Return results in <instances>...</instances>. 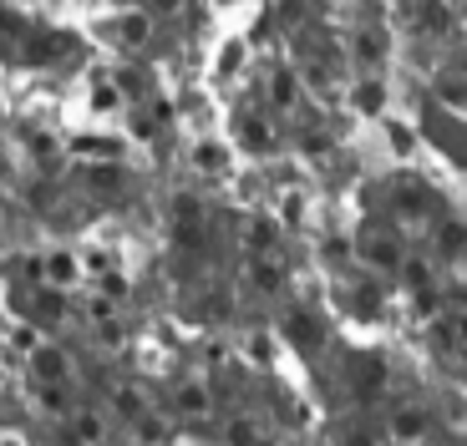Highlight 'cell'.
Segmentation results:
<instances>
[{"label": "cell", "instance_id": "20", "mask_svg": "<svg viewBox=\"0 0 467 446\" xmlns=\"http://www.w3.org/2000/svg\"><path fill=\"white\" fill-rule=\"evenodd\" d=\"M137 436H142V441H163V436H168V426H163L158 416H142V421H137Z\"/></svg>", "mask_w": 467, "mask_h": 446}, {"label": "cell", "instance_id": "27", "mask_svg": "<svg viewBox=\"0 0 467 446\" xmlns=\"http://www.w3.org/2000/svg\"><path fill=\"white\" fill-rule=\"evenodd\" d=\"M381 51H386V41H381V36H366V41H360V56H366V61H376Z\"/></svg>", "mask_w": 467, "mask_h": 446}, {"label": "cell", "instance_id": "26", "mask_svg": "<svg viewBox=\"0 0 467 446\" xmlns=\"http://www.w3.org/2000/svg\"><path fill=\"white\" fill-rule=\"evenodd\" d=\"M442 102H452V107H462V81H457V76H447V81H442Z\"/></svg>", "mask_w": 467, "mask_h": 446}, {"label": "cell", "instance_id": "10", "mask_svg": "<svg viewBox=\"0 0 467 446\" xmlns=\"http://www.w3.org/2000/svg\"><path fill=\"white\" fill-rule=\"evenodd\" d=\"M117 36L127 41V46H142V41H147V15H127Z\"/></svg>", "mask_w": 467, "mask_h": 446}, {"label": "cell", "instance_id": "33", "mask_svg": "<svg viewBox=\"0 0 467 446\" xmlns=\"http://www.w3.org/2000/svg\"><path fill=\"white\" fill-rule=\"evenodd\" d=\"M407 284L421 289V284H427V269H421V264H407Z\"/></svg>", "mask_w": 467, "mask_h": 446}, {"label": "cell", "instance_id": "13", "mask_svg": "<svg viewBox=\"0 0 467 446\" xmlns=\"http://www.w3.org/2000/svg\"><path fill=\"white\" fill-rule=\"evenodd\" d=\"M194 162L203 167V173H219V167H224V147H214V142H203L198 153H194Z\"/></svg>", "mask_w": 467, "mask_h": 446}, {"label": "cell", "instance_id": "12", "mask_svg": "<svg viewBox=\"0 0 467 446\" xmlns=\"http://www.w3.org/2000/svg\"><path fill=\"white\" fill-rule=\"evenodd\" d=\"M274 239H280V228H274L269 218H259V223H254V228H249V244H254V249H259V253H264V249H274Z\"/></svg>", "mask_w": 467, "mask_h": 446}, {"label": "cell", "instance_id": "11", "mask_svg": "<svg viewBox=\"0 0 467 446\" xmlns=\"http://www.w3.org/2000/svg\"><path fill=\"white\" fill-rule=\"evenodd\" d=\"M244 142L254 147V153H269V147H274V137H269L264 122H244Z\"/></svg>", "mask_w": 467, "mask_h": 446}, {"label": "cell", "instance_id": "28", "mask_svg": "<svg viewBox=\"0 0 467 446\" xmlns=\"http://www.w3.org/2000/svg\"><path fill=\"white\" fill-rule=\"evenodd\" d=\"M229 441H254V421H234V426H229Z\"/></svg>", "mask_w": 467, "mask_h": 446}, {"label": "cell", "instance_id": "32", "mask_svg": "<svg viewBox=\"0 0 467 446\" xmlns=\"http://www.w3.org/2000/svg\"><path fill=\"white\" fill-rule=\"evenodd\" d=\"M239 56H244V46H229V51H224V67H219V71H234V67H239Z\"/></svg>", "mask_w": 467, "mask_h": 446}, {"label": "cell", "instance_id": "1", "mask_svg": "<svg viewBox=\"0 0 467 446\" xmlns=\"http://www.w3.org/2000/svg\"><path fill=\"white\" fill-rule=\"evenodd\" d=\"M290 340H295L300 350H315V345L325 340V330H320V320H315L310 309H300V314H290Z\"/></svg>", "mask_w": 467, "mask_h": 446}, {"label": "cell", "instance_id": "29", "mask_svg": "<svg viewBox=\"0 0 467 446\" xmlns=\"http://www.w3.org/2000/svg\"><path fill=\"white\" fill-rule=\"evenodd\" d=\"M31 203H36V208H51V203H56V193H51V188H46V183H41V188H36V193H31Z\"/></svg>", "mask_w": 467, "mask_h": 446}, {"label": "cell", "instance_id": "19", "mask_svg": "<svg viewBox=\"0 0 467 446\" xmlns=\"http://www.w3.org/2000/svg\"><path fill=\"white\" fill-rule=\"evenodd\" d=\"M442 253H447V259L462 253V223H447V233H442Z\"/></svg>", "mask_w": 467, "mask_h": 446}, {"label": "cell", "instance_id": "17", "mask_svg": "<svg viewBox=\"0 0 467 446\" xmlns=\"http://www.w3.org/2000/svg\"><path fill=\"white\" fill-rule=\"evenodd\" d=\"M421 20H427V31H447V20H452V11L442 6V0H432V6L421 11Z\"/></svg>", "mask_w": 467, "mask_h": 446}, {"label": "cell", "instance_id": "5", "mask_svg": "<svg viewBox=\"0 0 467 446\" xmlns=\"http://www.w3.org/2000/svg\"><path fill=\"white\" fill-rule=\"evenodd\" d=\"M249 279H254V289H259V294H280V284H285V279H280V269H274L269 259L254 264V269H249Z\"/></svg>", "mask_w": 467, "mask_h": 446}, {"label": "cell", "instance_id": "6", "mask_svg": "<svg viewBox=\"0 0 467 446\" xmlns=\"http://www.w3.org/2000/svg\"><path fill=\"white\" fill-rule=\"evenodd\" d=\"M366 259H371V264L396 269V264H401V249H396L391 239H366Z\"/></svg>", "mask_w": 467, "mask_h": 446}, {"label": "cell", "instance_id": "14", "mask_svg": "<svg viewBox=\"0 0 467 446\" xmlns=\"http://www.w3.org/2000/svg\"><path fill=\"white\" fill-rule=\"evenodd\" d=\"M87 178H92V188H97V193H112V188L122 183V173H117V167H112V162H107V167H92V173H87Z\"/></svg>", "mask_w": 467, "mask_h": 446}, {"label": "cell", "instance_id": "9", "mask_svg": "<svg viewBox=\"0 0 467 446\" xmlns=\"http://www.w3.org/2000/svg\"><path fill=\"white\" fill-rule=\"evenodd\" d=\"M269 97H274V107H290V102H295V76H290V71H274Z\"/></svg>", "mask_w": 467, "mask_h": 446}, {"label": "cell", "instance_id": "22", "mask_svg": "<svg viewBox=\"0 0 467 446\" xmlns=\"http://www.w3.org/2000/svg\"><path fill=\"white\" fill-rule=\"evenodd\" d=\"M117 411L122 416H142V396L137 391H117Z\"/></svg>", "mask_w": 467, "mask_h": 446}, {"label": "cell", "instance_id": "24", "mask_svg": "<svg viewBox=\"0 0 467 446\" xmlns=\"http://www.w3.org/2000/svg\"><path fill=\"white\" fill-rule=\"evenodd\" d=\"M92 102H97V112H112V107H117V87H97Z\"/></svg>", "mask_w": 467, "mask_h": 446}, {"label": "cell", "instance_id": "25", "mask_svg": "<svg viewBox=\"0 0 467 446\" xmlns=\"http://www.w3.org/2000/svg\"><path fill=\"white\" fill-rule=\"evenodd\" d=\"M76 436H81V441H97V436H102L97 416H76Z\"/></svg>", "mask_w": 467, "mask_h": 446}, {"label": "cell", "instance_id": "35", "mask_svg": "<svg viewBox=\"0 0 467 446\" xmlns=\"http://www.w3.org/2000/svg\"><path fill=\"white\" fill-rule=\"evenodd\" d=\"M158 11H178V0H158Z\"/></svg>", "mask_w": 467, "mask_h": 446}, {"label": "cell", "instance_id": "3", "mask_svg": "<svg viewBox=\"0 0 467 446\" xmlns=\"http://www.w3.org/2000/svg\"><path fill=\"white\" fill-rule=\"evenodd\" d=\"M31 314H36L41 325H56L61 314H67V300H61V289H41V294H36V309H31Z\"/></svg>", "mask_w": 467, "mask_h": 446}, {"label": "cell", "instance_id": "15", "mask_svg": "<svg viewBox=\"0 0 467 446\" xmlns=\"http://www.w3.org/2000/svg\"><path fill=\"white\" fill-rule=\"evenodd\" d=\"M76 147H81V158H87V153L92 158H117V142H107V137H81Z\"/></svg>", "mask_w": 467, "mask_h": 446}, {"label": "cell", "instance_id": "7", "mask_svg": "<svg viewBox=\"0 0 467 446\" xmlns=\"http://www.w3.org/2000/svg\"><path fill=\"white\" fill-rule=\"evenodd\" d=\"M178 411H183V416H203V411H208V391H203V386H183V391H178Z\"/></svg>", "mask_w": 467, "mask_h": 446}, {"label": "cell", "instance_id": "2", "mask_svg": "<svg viewBox=\"0 0 467 446\" xmlns=\"http://www.w3.org/2000/svg\"><path fill=\"white\" fill-rule=\"evenodd\" d=\"M31 370H36L41 380H67V355H61V350H46V345H41V350L31 355Z\"/></svg>", "mask_w": 467, "mask_h": 446}, {"label": "cell", "instance_id": "30", "mask_svg": "<svg viewBox=\"0 0 467 446\" xmlns=\"http://www.w3.org/2000/svg\"><path fill=\"white\" fill-rule=\"evenodd\" d=\"M376 309H381V294L366 289V294H360V314H376Z\"/></svg>", "mask_w": 467, "mask_h": 446}, {"label": "cell", "instance_id": "16", "mask_svg": "<svg viewBox=\"0 0 467 446\" xmlns=\"http://www.w3.org/2000/svg\"><path fill=\"white\" fill-rule=\"evenodd\" d=\"M381 102H386V92H381V87H376V81H366V87H360V92H356V107H360V112H376V107H381Z\"/></svg>", "mask_w": 467, "mask_h": 446}, {"label": "cell", "instance_id": "23", "mask_svg": "<svg viewBox=\"0 0 467 446\" xmlns=\"http://www.w3.org/2000/svg\"><path fill=\"white\" fill-rule=\"evenodd\" d=\"M117 92H127V97H142V92H147V81H142V76H133V71H122V76H117Z\"/></svg>", "mask_w": 467, "mask_h": 446}, {"label": "cell", "instance_id": "8", "mask_svg": "<svg viewBox=\"0 0 467 446\" xmlns=\"http://www.w3.org/2000/svg\"><path fill=\"white\" fill-rule=\"evenodd\" d=\"M421 426H427V421H421V411H396V421H391V431H396L401 441L421 436Z\"/></svg>", "mask_w": 467, "mask_h": 446}, {"label": "cell", "instance_id": "4", "mask_svg": "<svg viewBox=\"0 0 467 446\" xmlns=\"http://www.w3.org/2000/svg\"><path fill=\"white\" fill-rule=\"evenodd\" d=\"M41 269H46V279L61 289V284H72L76 279V259H72V253H51V259L46 264H41Z\"/></svg>", "mask_w": 467, "mask_h": 446}, {"label": "cell", "instance_id": "21", "mask_svg": "<svg viewBox=\"0 0 467 446\" xmlns=\"http://www.w3.org/2000/svg\"><path fill=\"white\" fill-rule=\"evenodd\" d=\"M173 218L178 223H198V203L194 198H173Z\"/></svg>", "mask_w": 467, "mask_h": 446}, {"label": "cell", "instance_id": "31", "mask_svg": "<svg viewBox=\"0 0 467 446\" xmlns=\"http://www.w3.org/2000/svg\"><path fill=\"white\" fill-rule=\"evenodd\" d=\"M274 350H269V335H254V360H269Z\"/></svg>", "mask_w": 467, "mask_h": 446}, {"label": "cell", "instance_id": "34", "mask_svg": "<svg viewBox=\"0 0 467 446\" xmlns=\"http://www.w3.org/2000/svg\"><path fill=\"white\" fill-rule=\"evenodd\" d=\"M92 314L97 320H112V300H92Z\"/></svg>", "mask_w": 467, "mask_h": 446}, {"label": "cell", "instance_id": "18", "mask_svg": "<svg viewBox=\"0 0 467 446\" xmlns=\"http://www.w3.org/2000/svg\"><path fill=\"white\" fill-rule=\"evenodd\" d=\"M41 406H46V411H67V391H61V380H46V391H41Z\"/></svg>", "mask_w": 467, "mask_h": 446}]
</instances>
